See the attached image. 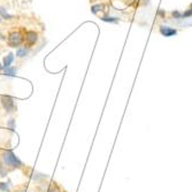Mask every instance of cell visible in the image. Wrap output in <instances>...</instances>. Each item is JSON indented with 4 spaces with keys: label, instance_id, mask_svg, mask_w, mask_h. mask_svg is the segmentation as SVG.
Returning <instances> with one entry per match:
<instances>
[{
    "label": "cell",
    "instance_id": "cell-1",
    "mask_svg": "<svg viewBox=\"0 0 192 192\" xmlns=\"http://www.w3.org/2000/svg\"><path fill=\"white\" fill-rule=\"evenodd\" d=\"M2 162L6 166L7 168L8 167H11L13 169H16V168H22L23 167V162L18 159L15 154H14V152L11 151V150H7L2 153Z\"/></svg>",
    "mask_w": 192,
    "mask_h": 192
},
{
    "label": "cell",
    "instance_id": "cell-2",
    "mask_svg": "<svg viewBox=\"0 0 192 192\" xmlns=\"http://www.w3.org/2000/svg\"><path fill=\"white\" fill-rule=\"evenodd\" d=\"M7 43H8V45L11 47H18L23 43V37H22V35L20 32L14 31V32H11L8 35Z\"/></svg>",
    "mask_w": 192,
    "mask_h": 192
},
{
    "label": "cell",
    "instance_id": "cell-3",
    "mask_svg": "<svg viewBox=\"0 0 192 192\" xmlns=\"http://www.w3.org/2000/svg\"><path fill=\"white\" fill-rule=\"evenodd\" d=\"M0 101H1V105L5 108V111L7 113H13V112L16 109L15 107V103H14V99L9 96H1L0 98Z\"/></svg>",
    "mask_w": 192,
    "mask_h": 192
},
{
    "label": "cell",
    "instance_id": "cell-4",
    "mask_svg": "<svg viewBox=\"0 0 192 192\" xmlns=\"http://www.w3.org/2000/svg\"><path fill=\"white\" fill-rule=\"evenodd\" d=\"M37 39H38V35L35 31H28L25 35V38H24V44L27 47H31L36 44Z\"/></svg>",
    "mask_w": 192,
    "mask_h": 192
},
{
    "label": "cell",
    "instance_id": "cell-5",
    "mask_svg": "<svg viewBox=\"0 0 192 192\" xmlns=\"http://www.w3.org/2000/svg\"><path fill=\"white\" fill-rule=\"evenodd\" d=\"M160 34L164 37H171V36H175L177 34L176 29L174 28H170V27H166V25H161L160 27Z\"/></svg>",
    "mask_w": 192,
    "mask_h": 192
},
{
    "label": "cell",
    "instance_id": "cell-6",
    "mask_svg": "<svg viewBox=\"0 0 192 192\" xmlns=\"http://www.w3.org/2000/svg\"><path fill=\"white\" fill-rule=\"evenodd\" d=\"M13 60H14V55H13L12 53H9L7 57H5V59H4V68H8V67H11Z\"/></svg>",
    "mask_w": 192,
    "mask_h": 192
},
{
    "label": "cell",
    "instance_id": "cell-7",
    "mask_svg": "<svg viewBox=\"0 0 192 192\" xmlns=\"http://www.w3.org/2000/svg\"><path fill=\"white\" fill-rule=\"evenodd\" d=\"M28 53H29V51L27 50V47H24V48H18V52H16V55L18 58H24V57L28 55Z\"/></svg>",
    "mask_w": 192,
    "mask_h": 192
},
{
    "label": "cell",
    "instance_id": "cell-8",
    "mask_svg": "<svg viewBox=\"0 0 192 192\" xmlns=\"http://www.w3.org/2000/svg\"><path fill=\"white\" fill-rule=\"evenodd\" d=\"M15 74H16V68H12V67L5 68V71H4L5 76H14Z\"/></svg>",
    "mask_w": 192,
    "mask_h": 192
},
{
    "label": "cell",
    "instance_id": "cell-9",
    "mask_svg": "<svg viewBox=\"0 0 192 192\" xmlns=\"http://www.w3.org/2000/svg\"><path fill=\"white\" fill-rule=\"evenodd\" d=\"M0 190L9 192V190H11V185H9L8 183H5V182H0Z\"/></svg>",
    "mask_w": 192,
    "mask_h": 192
},
{
    "label": "cell",
    "instance_id": "cell-10",
    "mask_svg": "<svg viewBox=\"0 0 192 192\" xmlns=\"http://www.w3.org/2000/svg\"><path fill=\"white\" fill-rule=\"evenodd\" d=\"M101 20L105 21V22H112V23H116L117 21H119L117 18H109V16H103Z\"/></svg>",
    "mask_w": 192,
    "mask_h": 192
},
{
    "label": "cell",
    "instance_id": "cell-11",
    "mask_svg": "<svg viewBox=\"0 0 192 192\" xmlns=\"http://www.w3.org/2000/svg\"><path fill=\"white\" fill-rule=\"evenodd\" d=\"M103 7H104L103 5H94V6L91 7V12L96 14V13H98L99 11H101V9H103Z\"/></svg>",
    "mask_w": 192,
    "mask_h": 192
},
{
    "label": "cell",
    "instance_id": "cell-12",
    "mask_svg": "<svg viewBox=\"0 0 192 192\" xmlns=\"http://www.w3.org/2000/svg\"><path fill=\"white\" fill-rule=\"evenodd\" d=\"M7 125L12 129V130H14V129H15V120H14V119H11V120L7 122Z\"/></svg>",
    "mask_w": 192,
    "mask_h": 192
},
{
    "label": "cell",
    "instance_id": "cell-13",
    "mask_svg": "<svg viewBox=\"0 0 192 192\" xmlns=\"http://www.w3.org/2000/svg\"><path fill=\"white\" fill-rule=\"evenodd\" d=\"M0 14H1V15H2V16H4L5 18H7V20L12 18V16H11V15H8V14L6 13V11H5L4 8H1V7H0Z\"/></svg>",
    "mask_w": 192,
    "mask_h": 192
},
{
    "label": "cell",
    "instance_id": "cell-14",
    "mask_svg": "<svg viewBox=\"0 0 192 192\" xmlns=\"http://www.w3.org/2000/svg\"><path fill=\"white\" fill-rule=\"evenodd\" d=\"M0 174L2 177H5L7 175V170H6V166H0Z\"/></svg>",
    "mask_w": 192,
    "mask_h": 192
},
{
    "label": "cell",
    "instance_id": "cell-15",
    "mask_svg": "<svg viewBox=\"0 0 192 192\" xmlns=\"http://www.w3.org/2000/svg\"><path fill=\"white\" fill-rule=\"evenodd\" d=\"M173 16H174L175 18H183V14H181L180 12L175 11V12H173Z\"/></svg>",
    "mask_w": 192,
    "mask_h": 192
},
{
    "label": "cell",
    "instance_id": "cell-16",
    "mask_svg": "<svg viewBox=\"0 0 192 192\" xmlns=\"http://www.w3.org/2000/svg\"><path fill=\"white\" fill-rule=\"evenodd\" d=\"M48 192H60V190H59V187L57 185H53V186H51V189H50V191Z\"/></svg>",
    "mask_w": 192,
    "mask_h": 192
},
{
    "label": "cell",
    "instance_id": "cell-17",
    "mask_svg": "<svg viewBox=\"0 0 192 192\" xmlns=\"http://www.w3.org/2000/svg\"><path fill=\"white\" fill-rule=\"evenodd\" d=\"M190 15H192V9L184 13V14H183V18H187V16H190Z\"/></svg>",
    "mask_w": 192,
    "mask_h": 192
},
{
    "label": "cell",
    "instance_id": "cell-18",
    "mask_svg": "<svg viewBox=\"0 0 192 192\" xmlns=\"http://www.w3.org/2000/svg\"><path fill=\"white\" fill-rule=\"evenodd\" d=\"M1 68H2V66H1V63H0V70H1Z\"/></svg>",
    "mask_w": 192,
    "mask_h": 192
},
{
    "label": "cell",
    "instance_id": "cell-19",
    "mask_svg": "<svg viewBox=\"0 0 192 192\" xmlns=\"http://www.w3.org/2000/svg\"><path fill=\"white\" fill-rule=\"evenodd\" d=\"M18 192H29V191H18Z\"/></svg>",
    "mask_w": 192,
    "mask_h": 192
}]
</instances>
